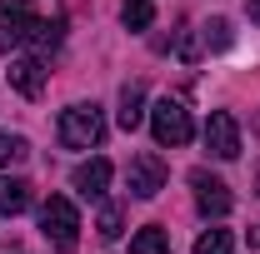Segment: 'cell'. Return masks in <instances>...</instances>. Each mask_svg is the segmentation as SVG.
Listing matches in <instances>:
<instances>
[{"label": "cell", "instance_id": "cell-13", "mask_svg": "<svg viewBox=\"0 0 260 254\" xmlns=\"http://www.w3.org/2000/svg\"><path fill=\"white\" fill-rule=\"evenodd\" d=\"M150 20H155V5H150V0H125V5H120V25H125V30H145Z\"/></svg>", "mask_w": 260, "mask_h": 254}, {"label": "cell", "instance_id": "cell-18", "mask_svg": "<svg viewBox=\"0 0 260 254\" xmlns=\"http://www.w3.org/2000/svg\"><path fill=\"white\" fill-rule=\"evenodd\" d=\"M250 244H260V229H250Z\"/></svg>", "mask_w": 260, "mask_h": 254}, {"label": "cell", "instance_id": "cell-3", "mask_svg": "<svg viewBox=\"0 0 260 254\" xmlns=\"http://www.w3.org/2000/svg\"><path fill=\"white\" fill-rule=\"evenodd\" d=\"M150 135H155V145H190V135H195V125H190V110L180 105V100H155L150 105Z\"/></svg>", "mask_w": 260, "mask_h": 254}, {"label": "cell", "instance_id": "cell-6", "mask_svg": "<svg viewBox=\"0 0 260 254\" xmlns=\"http://www.w3.org/2000/svg\"><path fill=\"white\" fill-rule=\"evenodd\" d=\"M190 185H195V204H200V215L205 220H225L230 215V190H225V180H215L210 170H195L190 175Z\"/></svg>", "mask_w": 260, "mask_h": 254}, {"label": "cell", "instance_id": "cell-4", "mask_svg": "<svg viewBox=\"0 0 260 254\" xmlns=\"http://www.w3.org/2000/svg\"><path fill=\"white\" fill-rule=\"evenodd\" d=\"M35 30H40V15H35L30 0H0V50L30 45Z\"/></svg>", "mask_w": 260, "mask_h": 254}, {"label": "cell", "instance_id": "cell-1", "mask_svg": "<svg viewBox=\"0 0 260 254\" xmlns=\"http://www.w3.org/2000/svg\"><path fill=\"white\" fill-rule=\"evenodd\" d=\"M55 130H60V145H70V150H95L105 140V115L95 105H70V110H60Z\"/></svg>", "mask_w": 260, "mask_h": 254}, {"label": "cell", "instance_id": "cell-8", "mask_svg": "<svg viewBox=\"0 0 260 254\" xmlns=\"http://www.w3.org/2000/svg\"><path fill=\"white\" fill-rule=\"evenodd\" d=\"M10 85L20 90L25 100H40V90H45V60L40 55H20V60H10Z\"/></svg>", "mask_w": 260, "mask_h": 254}, {"label": "cell", "instance_id": "cell-16", "mask_svg": "<svg viewBox=\"0 0 260 254\" xmlns=\"http://www.w3.org/2000/svg\"><path fill=\"white\" fill-rule=\"evenodd\" d=\"M95 229H100V239H115V234H120V209H115V204H105V209H100V220H95Z\"/></svg>", "mask_w": 260, "mask_h": 254}, {"label": "cell", "instance_id": "cell-14", "mask_svg": "<svg viewBox=\"0 0 260 254\" xmlns=\"http://www.w3.org/2000/svg\"><path fill=\"white\" fill-rule=\"evenodd\" d=\"M230 249H235L230 229H205V234L195 239V254H230Z\"/></svg>", "mask_w": 260, "mask_h": 254}, {"label": "cell", "instance_id": "cell-2", "mask_svg": "<svg viewBox=\"0 0 260 254\" xmlns=\"http://www.w3.org/2000/svg\"><path fill=\"white\" fill-rule=\"evenodd\" d=\"M40 234L55 244V249H75V239H80V215H75V204L65 199V194H50L45 204H40Z\"/></svg>", "mask_w": 260, "mask_h": 254}, {"label": "cell", "instance_id": "cell-19", "mask_svg": "<svg viewBox=\"0 0 260 254\" xmlns=\"http://www.w3.org/2000/svg\"><path fill=\"white\" fill-rule=\"evenodd\" d=\"M255 190H260V180H255Z\"/></svg>", "mask_w": 260, "mask_h": 254}, {"label": "cell", "instance_id": "cell-15", "mask_svg": "<svg viewBox=\"0 0 260 254\" xmlns=\"http://www.w3.org/2000/svg\"><path fill=\"white\" fill-rule=\"evenodd\" d=\"M25 155H30L25 135H0V170H5V164H20Z\"/></svg>", "mask_w": 260, "mask_h": 254}, {"label": "cell", "instance_id": "cell-9", "mask_svg": "<svg viewBox=\"0 0 260 254\" xmlns=\"http://www.w3.org/2000/svg\"><path fill=\"white\" fill-rule=\"evenodd\" d=\"M70 185L85 194V199H100L105 185H110V159H85V164H75V175H70Z\"/></svg>", "mask_w": 260, "mask_h": 254}, {"label": "cell", "instance_id": "cell-7", "mask_svg": "<svg viewBox=\"0 0 260 254\" xmlns=\"http://www.w3.org/2000/svg\"><path fill=\"white\" fill-rule=\"evenodd\" d=\"M205 150L215 159H235L240 155V125H235L230 110H215V115L205 120Z\"/></svg>", "mask_w": 260, "mask_h": 254}, {"label": "cell", "instance_id": "cell-12", "mask_svg": "<svg viewBox=\"0 0 260 254\" xmlns=\"http://www.w3.org/2000/svg\"><path fill=\"white\" fill-rule=\"evenodd\" d=\"M130 254H170V239H165L160 224H145L135 239H130Z\"/></svg>", "mask_w": 260, "mask_h": 254}, {"label": "cell", "instance_id": "cell-10", "mask_svg": "<svg viewBox=\"0 0 260 254\" xmlns=\"http://www.w3.org/2000/svg\"><path fill=\"white\" fill-rule=\"evenodd\" d=\"M30 209V185L15 175H0V220H15Z\"/></svg>", "mask_w": 260, "mask_h": 254}, {"label": "cell", "instance_id": "cell-17", "mask_svg": "<svg viewBox=\"0 0 260 254\" xmlns=\"http://www.w3.org/2000/svg\"><path fill=\"white\" fill-rule=\"evenodd\" d=\"M245 10H250V20L260 25V0H245Z\"/></svg>", "mask_w": 260, "mask_h": 254}, {"label": "cell", "instance_id": "cell-11", "mask_svg": "<svg viewBox=\"0 0 260 254\" xmlns=\"http://www.w3.org/2000/svg\"><path fill=\"white\" fill-rule=\"evenodd\" d=\"M140 105H145V90H140V85H125V90H120V130H135L145 120Z\"/></svg>", "mask_w": 260, "mask_h": 254}, {"label": "cell", "instance_id": "cell-5", "mask_svg": "<svg viewBox=\"0 0 260 254\" xmlns=\"http://www.w3.org/2000/svg\"><path fill=\"white\" fill-rule=\"evenodd\" d=\"M125 185H130V194L135 199H155V194L165 190V159L160 155H135L130 159V170H125Z\"/></svg>", "mask_w": 260, "mask_h": 254}]
</instances>
